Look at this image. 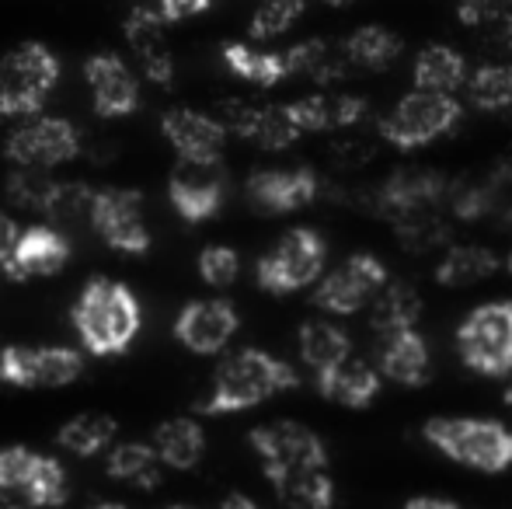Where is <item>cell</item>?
I'll use <instances>...</instances> for the list:
<instances>
[{
	"label": "cell",
	"mask_w": 512,
	"mask_h": 509,
	"mask_svg": "<svg viewBox=\"0 0 512 509\" xmlns=\"http://www.w3.org/2000/svg\"><path fill=\"white\" fill-rule=\"evenodd\" d=\"M293 387H300V374L286 360L265 353V349H237L216 367L213 387H209L206 401H199V412H244V408H255L276 394L293 391Z\"/></svg>",
	"instance_id": "6da1fadb"
},
{
	"label": "cell",
	"mask_w": 512,
	"mask_h": 509,
	"mask_svg": "<svg viewBox=\"0 0 512 509\" xmlns=\"http://www.w3.org/2000/svg\"><path fill=\"white\" fill-rule=\"evenodd\" d=\"M143 311L126 283L91 276L74 304V328L91 356H122L140 335Z\"/></svg>",
	"instance_id": "7a4b0ae2"
},
{
	"label": "cell",
	"mask_w": 512,
	"mask_h": 509,
	"mask_svg": "<svg viewBox=\"0 0 512 509\" xmlns=\"http://www.w3.org/2000/svg\"><path fill=\"white\" fill-rule=\"evenodd\" d=\"M422 436L450 457L453 464L499 475L512 468V429L499 419H474V415H436L422 426Z\"/></svg>",
	"instance_id": "3957f363"
},
{
	"label": "cell",
	"mask_w": 512,
	"mask_h": 509,
	"mask_svg": "<svg viewBox=\"0 0 512 509\" xmlns=\"http://www.w3.org/2000/svg\"><path fill=\"white\" fill-rule=\"evenodd\" d=\"M60 81V60L42 42H21L0 60V116H39Z\"/></svg>",
	"instance_id": "277c9868"
},
{
	"label": "cell",
	"mask_w": 512,
	"mask_h": 509,
	"mask_svg": "<svg viewBox=\"0 0 512 509\" xmlns=\"http://www.w3.org/2000/svg\"><path fill=\"white\" fill-rule=\"evenodd\" d=\"M457 353L481 377L512 374V300L474 307L457 328Z\"/></svg>",
	"instance_id": "5b68a950"
},
{
	"label": "cell",
	"mask_w": 512,
	"mask_h": 509,
	"mask_svg": "<svg viewBox=\"0 0 512 509\" xmlns=\"http://www.w3.org/2000/svg\"><path fill=\"white\" fill-rule=\"evenodd\" d=\"M464 119V105L457 95H439V91H408L384 119H380V136L398 150H418L425 143L439 140Z\"/></svg>",
	"instance_id": "8992f818"
},
{
	"label": "cell",
	"mask_w": 512,
	"mask_h": 509,
	"mask_svg": "<svg viewBox=\"0 0 512 509\" xmlns=\"http://www.w3.org/2000/svg\"><path fill=\"white\" fill-rule=\"evenodd\" d=\"M328 245L310 227H293L276 241L272 252H265L255 265L258 286L269 293H297L310 283H321Z\"/></svg>",
	"instance_id": "52a82bcc"
},
{
	"label": "cell",
	"mask_w": 512,
	"mask_h": 509,
	"mask_svg": "<svg viewBox=\"0 0 512 509\" xmlns=\"http://www.w3.org/2000/svg\"><path fill=\"white\" fill-rule=\"evenodd\" d=\"M391 283L387 279V265L370 252H352L338 269L324 272L321 283L314 286V307L338 318L359 314L366 304L377 300V293Z\"/></svg>",
	"instance_id": "ba28073f"
},
{
	"label": "cell",
	"mask_w": 512,
	"mask_h": 509,
	"mask_svg": "<svg viewBox=\"0 0 512 509\" xmlns=\"http://www.w3.org/2000/svg\"><path fill=\"white\" fill-rule=\"evenodd\" d=\"M255 454L262 457L265 478L279 471H300V468H328V447L314 429L300 422H265L248 433Z\"/></svg>",
	"instance_id": "9c48e42d"
},
{
	"label": "cell",
	"mask_w": 512,
	"mask_h": 509,
	"mask_svg": "<svg viewBox=\"0 0 512 509\" xmlns=\"http://www.w3.org/2000/svg\"><path fill=\"white\" fill-rule=\"evenodd\" d=\"M81 150V136L70 119L35 116L32 123L18 126L4 143V154L14 168H56L67 164Z\"/></svg>",
	"instance_id": "30bf717a"
},
{
	"label": "cell",
	"mask_w": 512,
	"mask_h": 509,
	"mask_svg": "<svg viewBox=\"0 0 512 509\" xmlns=\"http://www.w3.org/2000/svg\"><path fill=\"white\" fill-rule=\"evenodd\" d=\"M84 374V356L67 346H4L0 381L11 387H67Z\"/></svg>",
	"instance_id": "8fae6325"
},
{
	"label": "cell",
	"mask_w": 512,
	"mask_h": 509,
	"mask_svg": "<svg viewBox=\"0 0 512 509\" xmlns=\"http://www.w3.org/2000/svg\"><path fill=\"white\" fill-rule=\"evenodd\" d=\"M91 224L108 248L122 255H147L150 231L143 217V196L136 189H98Z\"/></svg>",
	"instance_id": "7c38bea8"
},
{
	"label": "cell",
	"mask_w": 512,
	"mask_h": 509,
	"mask_svg": "<svg viewBox=\"0 0 512 509\" xmlns=\"http://www.w3.org/2000/svg\"><path fill=\"white\" fill-rule=\"evenodd\" d=\"M227 196V171L223 161H185L178 157L168 178V199L189 224H203L223 206Z\"/></svg>",
	"instance_id": "4fadbf2b"
},
{
	"label": "cell",
	"mask_w": 512,
	"mask_h": 509,
	"mask_svg": "<svg viewBox=\"0 0 512 509\" xmlns=\"http://www.w3.org/2000/svg\"><path fill=\"white\" fill-rule=\"evenodd\" d=\"M446 189H450V178H443L432 168H398L366 206H373V213H380L384 220H401L408 213L418 210H436L446 206Z\"/></svg>",
	"instance_id": "5bb4252c"
},
{
	"label": "cell",
	"mask_w": 512,
	"mask_h": 509,
	"mask_svg": "<svg viewBox=\"0 0 512 509\" xmlns=\"http://www.w3.org/2000/svg\"><path fill=\"white\" fill-rule=\"evenodd\" d=\"M237 325H241V318H237L230 300H192L178 314L175 339L189 353L216 356L230 346V339L237 335Z\"/></svg>",
	"instance_id": "9a60e30c"
},
{
	"label": "cell",
	"mask_w": 512,
	"mask_h": 509,
	"mask_svg": "<svg viewBox=\"0 0 512 509\" xmlns=\"http://www.w3.org/2000/svg\"><path fill=\"white\" fill-rule=\"evenodd\" d=\"M321 196V178L314 168H262L251 171L248 199L265 213H297Z\"/></svg>",
	"instance_id": "2e32d148"
},
{
	"label": "cell",
	"mask_w": 512,
	"mask_h": 509,
	"mask_svg": "<svg viewBox=\"0 0 512 509\" xmlns=\"http://www.w3.org/2000/svg\"><path fill=\"white\" fill-rule=\"evenodd\" d=\"M84 81L95 98L98 116L105 119H122L133 116L140 105V81L129 70V63L119 53H95L84 63Z\"/></svg>",
	"instance_id": "e0dca14e"
},
{
	"label": "cell",
	"mask_w": 512,
	"mask_h": 509,
	"mask_svg": "<svg viewBox=\"0 0 512 509\" xmlns=\"http://www.w3.org/2000/svg\"><path fill=\"white\" fill-rule=\"evenodd\" d=\"M122 35H126L147 81L168 88L175 81V56H171V42L168 32H164V14L150 11V7H133V14L122 25Z\"/></svg>",
	"instance_id": "ac0fdd59"
},
{
	"label": "cell",
	"mask_w": 512,
	"mask_h": 509,
	"mask_svg": "<svg viewBox=\"0 0 512 509\" xmlns=\"http://www.w3.org/2000/svg\"><path fill=\"white\" fill-rule=\"evenodd\" d=\"M161 129L178 157L185 161H220L227 129L216 123L209 112L196 109H168L161 116Z\"/></svg>",
	"instance_id": "d6986e66"
},
{
	"label": "cell",
	"mask_w": 512,
	"mask_h": 509,
	"mask_svg": "<svg viewBox=\"0 0 512 509\" xmlns=\"http://www.w3.org/2000/svg\"><path fill=\"white\" fill-rule=\"evenodd\" d=\"M377 370L380 377L401 384V387H422L432 377V356L425 339L408 328L398 335H384L377 339Z\"/></svg>",
	"instance_id": "ffe728a7"
},
{
	"label": "cell",
	"mask_w": 512,
	"mask_h": 509,
	"mask_svg": "<svg viewBox=\"0 0 512 509\" xmlns=\"http://www.w3.org/2000/svg\"><path fill=\"white\" fill-rule=\"evenodd\" d=\"M290 112L304 133H335L363 123L370 105L359 95H342V91H317V95L290 102Z\"/></svg>",
	"instance_id": "44dd1931"
},
{
	"label": "cell",
	"mask_w": 512,
	"mask_h": 509,
	"mask_svg": "<svg viewBox=\"0 0 512 509\" xmlns=\"http://www.w3.org/2000/svg\"><path fill=\"white\" fill-rule=\"evenodd\" d=\"M67 262H70V241L63 238L56 227L35 224V227H28V231H21L18 252H14V262H11V269H7V276L11 279L56 276Z\"/></svg>",
	"instance_id": "7402d4cb"
},
{
	"label": "cell",
	"mask_w": 512,
	"mask_h": 509,
	"mask_svg": "<svg viewBox=\"0 0 512 509\" xmlns=\"http://www.w3.org/2000/svg\"><path fill=\"white\" fill-rule=\"evenodd\" d=\"M314 384H317V394L328 398V401H335V405L366 408V405L377 401L384 377H380V370L373 367V363L359 360V356H349V360L338 363V367L317 374Z\"/></svg>",
	"instance_id": "603a6c76"
},
{
	"label": "cell",
	"mask_w": 512,
	"mask_h": 509,
	"mask_svg": "<svg viewBox=\"0 0 512 509\" xmlns=\"http://www.w3.org/2000/svg\"><path fill=\"white\" fill-rule=\"evenodd\" d=\"M502 265L506 258H499L485 245H446L443 258L436 262V283L446 290H467V286L492 279Z\"/></svg>",
	"instance_id": "cb8c5ba5"
},
{
	"label": "cell",
	"mask_w": 512,
	"mask_h": 509,
	"mask_svg": "<svg viewBox=\"0 0 512 509\" xmlns=\"http://www.w3.org/2000/svg\"><path fill=\"white\" fill-rule=\"evenodd\" d=\"M467 60L464 53H457L446 42H432L415 56L411 67V81L418 91H439V95H457L460 88H467Z\"/></svg>",
	"instance_id": "d4e9b609"
},
{
	"label": "cell",
	"mask_w": 512,
	"mask_h": 509,
	"mask_svg": "<svg viewBox=\"0 0 512 509\" xmlns=\"http://www.w3.org/2000/svg\"><path fill=\"white\" fill-rule=\"evenodd\" d=\"M154 450L161 454L164 468H175V471H192L206 454V433L196 419L189 415H178V419H168L154 429L150 436Z\"/></svg>",
	"instance_id": "484cf974"
},
{
	"label": "cell",
	"mask_w": 512,
	"mask_h": 509,
	"mask_svg": "<svg viewBox=\"0 0 512 509\" xmlns=\"http://www.w3.org/2000/svg\"><path fill=\"white\" fill-rule=\"evenodd\" d=\"M286 63H290V77H307L314 84H335L352 70L342 42L328 39L297 42L293 49H286Z\"/></svg>",
	"instance_id": "4316f807"
},
{
	"label": "cell",
	"mask_w": 512,
	"mask_h": 509,
	"mask_svg": "<svg viewBox=\"0 0 512 509\" xmlns=\"http://www.w3.org/2000/svg\"><path fill=\"white\" fill-rule=\"evenodd\" d=\"M276 499L286 509H331L335 506V482L328 468H300L269 475Z\"/></svg>",
	"instance_id": "83f0119b"
},
{
	"label": "cell",
	"mask_w": 512,
	"mask_h": 509,
	"mask_svg": "<svg viewBox=\"0 0 512 509\" xmlns=\"http://www.w3.org/2000/svg\"><path fill=\"white\" fill-rule=\"evenodd\" d=\"M161 468H164V461L154 450V443H119V447H112L105 457L108 478L126 482V485L143 489V492H150V489L161 485V475H164Z\"/></svg>",
	"instance_id": "f1b7e54d"
},
{
	"label": "cell",
	"mask_w": 512,
	"mask_h": 509,
	"mask_svg": "<svg viewBox=\"0 0 512 509\" xmlns=\"http://www.w3.org/2000/svg\"><path fill=\"white\" fill-rule=\"evenodd\" d=\"M418 314H422V297L415 293V286L398 279V283H387L370 304V325L377 332V339H384V335H398L415 328Z\"/></svg>",
	"instance_id": "f546056e"
},
{
	"label": "cell",
	"mask_w": 512,
	"mask_h": 509,
	"mask_svg": "<svg viewBox=\"0 0 512 509\" xmlns=\"http://www.w3.org/2000/svg\"><path fill=\"white\" fill-rule=\"evenodd\" d=\"M297 342H300V360L314 370V377L338 367V363H345L352 356L349 332L331 325V321H307V325H300Z\"/></svg>",
	"instance_id": "4dcf8cb0"
},
{
	"label": "cell",
	"mask_w": 512,
	"mask_h": 509,
	"mask_svg": "<svg viewBox=\"0 0 512 509\" xmlns=\"http://www.w3.org/2000/svg\"><path fill=\"white\" fill-rule=\"evenodd\" d=\"M223 63L230 67V74H237L241 81H251L258 88H276L290 77V63L286 53H269V49H251L244 42H227L223 46Z\"/></svg>",
	"instance_id": "1f68e13d"
},
{
	"label": "cell",
	"mask_w": 512,
	"mask_h": 509,
	"mask_svg": "<svg viewBox=\"0 0 512 509\" xmlns=\"http://www.w3.org/2000/svg\"><path fill=\"white\" fill-rule=\"evenodd\" d=\"M345 56L356 70H387L401 60V39L384 25H363L356 32H349V39L342 42Z\"/></svg>",
	"instance_id": "d6a6232c"
},
{
	"label": "cell",
	"mask_w": 512,
	"mask_h": 509,
	"mask_svg": "<svg viewBox=\"0 0 512 509\" xmlns=\"http://www.w3.org/2000/svg\"><path fill=\"white\" fill-rule=\"evenodd\" d=\"M241 136L262 150H286L304 136V129L297 126L290 105H255Z\"/></svg>",
	"instance_id": "836d02e7"
},
{
	"label": "cell",
	"mask_w": 512,
	"mask_h": 509,
	"mask_svg": "<svg viewBox=\"0 0 512 509\" xmlns=\"http://www.w3.org/2000/svg\"><path fill=\"white\" fill-rule=\"evenodd\" d=\"M115 433H119V426H115L112 415L84 412V415H77V419L63 422L60 433H56V443H60L67 454L95 457L115 440Z\"/></svg>",
	"instance_id": "e575fe53"
},
{
	"label": "cell",
	"mask_w": 512,
	"mask_h": 509,
	"mask_svg": "<svg viewBox=\"0 0 512 509\" xmlns=\"http://www.w3.org/2000/svg\"><path fill=\"white\" fill-rule=\"evenodd\" d=\"M467 102L481 112L512 109V63H485L467 77Z\"/></svg>",
	"instance_id": "d590c367"
},
{
	"label": "cell",
	"mask_w": 512,
	"mask_h": 509,
	"mask_svg": "<svg viewBox=\"0 0 512 509\" xmlns=\"http://www.w3.org/2000/svg\"><path fill=\"white\" fill-rule=\"evenodd\" d=\"M21 496H25V503L35 506V509L63 506V503H67V496H70L67 468H63L56 457L39 454V457H35V468H32V475H28L25 489H21Z\"/></svg>",
	"instance_id": "8d00e7d4"
},
{
	"label": "cell",
	"mask_w": 512,
	"mask_h": 509,
	"mask_svg": "<svg viewBox=\"0 0 512 509\" xmlns=\"http://www.w3.org/2000/svg\"><path fill=\"white\" fill-rule=\"evenodd\" d=\"M394 234H398V241L408 252H429V248L446 245L450 227H446L443 206H436V210H418V213H408V217L394 220Z\"/></svg>",
	"instance_id": "74e56055"
},
{
	"label": "cell",
	"mask_w": 512,
	"mask_h": 509,
	"mask_svg": "<svg viewBox=\"0 0 512 509\" xmlns=\"http://www.w3.org/2000/svg\"><path fill=\"white\" fill-rule=\"evenodd\" d=\"M56 185L60 182H53L46 168H14L7 178V199L21 210L46 213L56 196Z\"/></svg>",
	"instance_id": "f35d334b"
},
{
	"label": "cell",
	"mask_w": 512,
	"mask_h": 509,
	"mask_svg": "<svg viewBox=\"0 0 512 509\" xmlns=\"http://www.w3.org/2000/svg\"><path fill=\"white\" fill-rule=\"evenodd\" d=\"M307 11V0H262L251 14V25H248V35L258 42L265 39H276V35L290 32L293 21Z\"/></svg>",
	"instance_id": "ab89813d"
},
{
	"label": "cell",
	"mask_w": 512,
	"mask_h": 509,
	"mask_svg": "<svg viewBox=\"0 0 512 509\" xmlns=\"http://www.w3.org/2000/svg\"><path fill=\"white\" fill-rule=\"evenodd\" d=\"M95 189L81 182H60L56 185V196L49 203L46 217L56 220V224H74L77 217H88L91 220V210H95Z\"/></svg>",
	"instance_id": "60d3db41"
},
{
	"label": "cell",
	"mask_w": 512,
	"mask_h": 509,
	"mask_svg": "<svg viewBox=\"0 0 512 509\" xmlns=\"http://www.w3.org/2000/svg\"><path fill=\"white\" fill-rule=\"evenodd\" d=\"M241 272V255L227 245H209L199 255V276L209 286H230Z\"/></svg>",
	"instance_id": "b9f144b4"
},
{
	"label": "cell",
	"mask_w": 512,
	"mask_h": 509,
	"mask_svg": "<svg viewBox=\"0 0 512 509\" xmlns=\"http://www.w3.org/2000/svg\"><path fill=\"white\" fill-rule=\"evenodd\" d=\"M35 450L21 447V443H14V447H0V489L4 492H21L28 482V475H32L35 468Z\"/></svg>",
	"instance_id": "7bdbcfd3"
},
{
	"label": "cell",
	"mask_w": 512,
	"mask_h": 509,
	"mask_svg": "<svg viewBox=\"0 0 512 509\" xmlns=\"http://www.w3.org/2000/svg\"><path fill=\"white\" fill-rule=\"evenodd\" d=\"M512 14V0H457V18L464 25H488Z\"/></svg>",
	"instance_id": "ee69618b"
},
{
	"label": "cell",
	"mask_w": 512,
	"mask_h": 509,
	"mask_svg": "<svg viewBox=\"0 0 512 509\" xmlns=\"http://www.w3.org/2000/svg\"><path fill=\"white\" fill-rule=\"evenodd\" d=\"M18 241H21V231L7 213H0V269H11L14 262V252H18Z\"/></svg>",
	"instance_id": "f6af8a7d"
},
{
	"label": "cell",
	"mask_w": 512,
	"mask_h": 509,
	"mask_svg": "<svg viewBox=\"0 0 512 509\" xmlns=\"http://www.w3.org/2000/svg\"><path fill=\"white\" fill-rule=\"evenodd\" d=\"M213 0H161V14L164 21H189L196 14H203Z\"/></svg>",
	"instance_id": "bcb514c9"
},
{
	"label": "cell",
	"mask_w": 512,
	"mask_h": 509,
	"mask_svg": "<svg viewBox=\"0 0 512 509\" xmlns=\"http://www.w3.org/2000/svg\"><path fill=\"white\" fill-rule=\"evenodd\" d=\"M405 509H464V506L450 503V499H439V496H418V499H411Z\"/></svg>",
	"instance_id": "7dc6e473"
},
{
	"label": "cell",
	"mask_w": 512,
	"mask_h": 509,
	"mask_svg": "<svg viewBox=\"0 0 512 509\" xmlns=\"http://www.w3.org/2000/svg\"><path fill=\"white\" fill-rule=\"evenodd\" d=\"M220 509H262L255 503V499H248V496H241V492H230L227 499L220 503Z\"/></svg>",
	"instance_id": "c3c4849f"
},
{
	"label": "cell",
	"mask_w": 512,
	"mask_h": 509,
	"mask_svg": "<svg viewBox=\"0 0 512 509\" xmlns=\"http://www.w3.org/2000/svg\"><path fill=\"white\" fill-rule=\"evenodd\" d=\"M499 42H502V46H509V49H512V14H509V18H502V21H499Z\"/></svg>",
	"instance_id": "681fc988"
},
{
	"label": "cell",
	"mask_w": 512,
	"mask_h": 509,
	"mask_svg": "<svg viewBox=\"0 0 512 509\" xmlns=\"http://www.w3.org/2000/svg\"><path fill=\"white\" fill-rule=\"evenodd\" d=\"M0 509H25V506H21L18 499L11 496V492H4V489H0Z\"/></svg>",
	"instance_id": "f907efd6"
},
{
	"label": "cell",
	"mask_w": 512,
	"mask_h": 509,
	"mask_svg": "<svg viewBox=\"0 0 512 509\" xmlns=\"http://www.w3.org/2000/svg\"><path fill=\"white\" fill-rule=\"evenodd\" d=\"M321 4H328V7H352V4H359V0H321Z\"/></svg>",
	"instance_id": "816d5d0a"
},
{
	"label": "cell",
	"mask_w": 512,
	"mask_h": 509,
	"mask_svg": "<svg viewBox=\"0 0 512 509\" xmlns=\"http://www.w3.org/2000/svg\"><path fill=\"white\" fill-rule=\"evenodd\" d=\"M91 509H126V506H122V503H95Z\"/></svg>",
	"instance_id": "f5cc1de1"
},
{
	"label": "cell",
	"mask_w": 512,
	"mask_h": 509,
	"mask_svg": "<svg viewBox=\"0 0 512 509\" xmlns=\"http://www.w3.org/2000/svg\"><path fill=\"white\" fill-rule=\"evenodd\" d=\"M502 398H506V405L512 408V381H509V387H506V394H502Z\"/></svg>",
	"instance_id": "db71d44e"
},
{
	"label": "cell",
	"mask_w": 512,
	"mask_h": 509,
	"mask_svg": "<svg viewBox=\"0 0 512 509\" xmlns=\"http://www.w3.org/2000/svg\"><path fill=\"white\" fill-rule=\"evenodd\" d=\"M506 269H509V276H512V252L506 255Z\"/></svg>",
	"instance_id": "11a10c76"
},
{
	"label": "cell",
	"mask_w": 512,
	"mask_h": 509,
	"mask_svg": "<svg viewBox=\"0 0 512 509\" xmlns=\"http://www.w3.org/2000/svg\"><path fill=\"white\" fill-rule=\"evenodd\" d=\"M171 509H192V506H171Z\"/></svg>",
	"instance_id": "9f6ffc18"
},
{
	"label": "cell",
	"mask_w": 512,
	"mask_h": 509,
	"mask_svg": "<svg viewBox=\"0 0 512 509\" xmlns=\"http://www.w3.org/2000/svg\"><path fill=\"white\" fill-rule=\"evenodd\" d=\"M509 116H512V109H509Z\"/></svg>",
	"instance_id": "6f0895ef"
}]
</instances>
